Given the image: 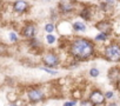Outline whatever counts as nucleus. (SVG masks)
<instances>
[{
	"instance_id": "nucleus-1",
	"label": "nucleus",
	"mask_w": 120,
	"mask_h": 106,
	"mask_svg": "<svg viewBox=\"0 0 120 106\" xmlns=\"http://www.w3.org/2000/svg\"><path fill=\"white\" fill-rule=\"evenodd\" d=\"M68 52L72 58L77 61H85L92 58L95 53V45L87 38H74L68 47Z\"/></svg>"
},
{
	"instance_id": "nucleus-2",
	"label": "nucleus",
	"mask_w": 120,
	"mask_h": 106,
	"mask_svg": "<svg viewBox=\"0 0 120 106\" xmlns=\"http://www.w3.org/2000/svg\"><path fill=\"white\" fill-rule=\"evenodd\" d=\"M104 57L106 60L112 63H120V44L118 41H113L105 47Z\"/></svg>"
},
{
	"instance_id": "nucleus-3",
	"label": "nucleus",
	"mask_w": 120,
	"mask_h": 106,
	"mask_svg": "<svg viewBox=\"0 0 120 106\" xmlns=\"http://www.w3.org/2000/svg\"><path fill=\"white\" fill-rule=\"evenodd\" d=\"M26 93H27L28 101L32 102V104H38V102H40V101H42V100L46 99V95H45L44 91L40 87H38V86H31V87H28V90H27Z\"/></svg>"
},
{
	"instance_id": "nucleus-4",
	"label": "nucleus",
	"mask_w": 120,
	"mask_h": 106,
	"mask_svg": "<svg viewBox=\"0 0 120 106\" xmlns=\"http://www.w3.org/2000/svg\"><path fill=\"white\" fill-rule=\"evenodd\" d=\"M41 61L45 65V67H56L60 63V59H59V56L55 52L49 51V52H46L42 56Z\"/></svg>"
},
{
	"instance_id": "nucleus-5",
	"label": "nucleus",
	"mask_w": 120,
	"mask_h": 106,
	"mask_svg": "<svg viewBox=\"0 0 120 106\" xmlns=\"http://www.w3.org/2000/svg\"><path fill=\"white\" fill-rule=\"evenodd\" d=\"M88 100L94 105V106H100V105H104L106 102V99H105V94L99 88H93L91 92H90V95H88Z\"/></svg>"
},
{
	"instance_id": "nucleus-6",
	"label": "nucleus",
	"mask_w": 120,
	"mask_h": 106,
	"mask_svg": "<svg viewBox=\"0 0 120 106\" xmlns=\"http://www.w3.org/2000/svg\"><path fill=\"white\" fill-rule=\"evenodd\" d=\"M95 28L98 31H100V33H104V34L109 35L112 33L113 26H112L111 21H108V20H101V21H98L95 24Z\"/></svg>"
},
{
	"instance_id": "nucleus-7",
	"label": "nucleus",
	"mask_w": 120,
	"mask_h": 106,
	"mask_svg": "<svg viewBox=\"0 0 120 106\" xmlns=\"http://www.w3.org/2000/svg\"><path fill=\"white\" fill-rule=\"evenodd\" d=\"M108 80L113 85H119L120 84V66H114L111 67L108 71Z\"/></svg>"
},
{
	"instance_id": "nucleus-8",
	"label": "nucleus",
	"mask_w": 120,
	"mask_h": 106,
	"mask_svg": "<svg viewBox=\"0 0 120 106\" xmlns=\"http://www.w3.org/2000/svg\"><path fill=\"white\" fill-rule=\"evenodd\" d=\"M22 35L27 39H32L34 38V35L37 34V25L34 23H27L24 28H22Z\"/></svg>"
},
{
	"instance_id": "nucleus-9",
	"label": "nucleus",
	"mask_w": 120,
	"mask_h": 106,
	"mask_svg": "<svg viewBox=\"0 0 120 106\" xmlns=\"http://www.w3.org/2000/svg\"><path fill=\"white\" fill-rule=\"evenodd\" d=\"M75 8V4L72 0H60L59 1V10L61 13H71Z\"/></svg>"
},
{
	"instance_id": "nucleus-10",
	"label": "nucleus",
	"mask_w": 120,
	"mask_h": 106,
	"mask_svg": "<svg viewBox=\"0 0 120 106\" xmlns=\"http://www.w3.org/2000/svg\"><path fill=\"white\" fill-rule=\"evenodd\" d=\"M28 10V4L25 1V0H17V1H14L13 4V11L15 13H26Z\"/></svg>"
},
{
	"instance_id": "nucleus-11",
	"label": "nucleus",
	"mask_w": 120,
	"mask_h": 106,
	"mask_svg": "<svg viewBox=\"0 0 120 106\" xmlns=\"http://www.w3.org/2000/svg\"><path fill=\"white\" fill-rule=\"evenodd\" d=\"M73 30L77 31V32H85L86 25L82 21H75V23H73Z\"/></svg>"
},
{
	"instance_id": "nucleus-12",
	"label": "nucleus",
	"mask_w": 120,
	"mask_h": 106,
	"mask_svg": "<svg viewBox=\"0 0 120 106\" xmlns=\"http://www.w3.org/2000/svg\"><path fill=\"white\" fill-rule=\"evenodd\" d=\"M91 14H92L91 10H90L88 7H85V8L81 11V13H80V17H81L84 20H90V19H91Z\"/></svg>"
},
{
	"instance_id": "nucleus-13",
	"label": "nucleus",
	"mask_w": 120,
	"mask_h": 106,
	"mask_svg": "<svg viewBox=\"0 0 120 106\" xmlns=\"http://www.w3.org/2000/svg\"><path fill=\"white\" fill-rule=\"evenodd\" d=\"M88 74H90V77H91V78H98V77H99V74H100V71H99L97 67H92V68L90 70Z\"/></svg>"
},
{
	"instance_id": "nucleus-14",
	"label": "nucleus",
	"mask_w": 120,
	"mask_h": 106,
	"mask_svg": "<svg viewBox=\"0 0 120 106\" xmlns=\"http://www.w3.org/2000/svg\"><path fill=\"white\" fill-rule=\"evenodd\" d=\"M55 30V26H54V24H52V23H48V24H46L45 25V31L47 32V33H52L53 31Z\"/></svg>"
},
{
	"instance_id": "nucleus-15",
	"label": "nucleus",
	"mask_w": 120,
	"mask_h": 106,
	"mask_svg": "<svg viewBox=\"0 0 120 106\" xmlns=\"http://www.w3.org/2000/svg\"><path fill=\"white\" fill-rule=\"evenodd\" d=\"M107 39H108V35H107V34H104V33H99V34L95 37V40H97V41H101V42L106 41Z\"/></svg>"
},
{
	"instance_id": "nucleus-16",
	"label": "nucleus",
	"mask_w": 120,
	"mask_h": 106,
	"mask_svg": "<svg viewBox=\"0 0 120 106\" xmlns=\"http://www.w3.org/2000/svg\"><path fill=\"white\" fill-rule=\"evenodd\" d=\"M104 94H105V99H106V100H112V99L115 97V92H114V91H107V92H105Z\"/></svg>"
},
{
	"instance_id": "nucleus-17",
	"label": "nucleus",
	"mask_w": 120,
	"mask_h": 106,
	"mask_svg": "<svg viewBox=\"0 0 120 106\" xmlns=\"http://www.w3.org/2000/svg\"><path fill=\"white\" fill-rule=\"evenodd\" d=\"M40 68H41L42 71L47 72V73H48V74H51V76H56V74H58V72H56L55 70H51L49 67H45V66H44V67H40Z\"/></svg>"
},
{
	"instance_id": "nucleus-18",
	"label": "nucleus",
	"mask_w": 120,
	"mask_h": 106,
	"mask_svg": "<svg viewBox=\"0 0 120 106\" xmlns=\"http://www.w3.org/2000/svg\"><path fill=\"white\" fill-rule=\"evenodd\" d=\"M46 40H47V42H48V44H54L56 39H55V37H54V35H52V34H48V35L46 37Z\"/></svg>"
},
{
	"instance_id": "nucleus-19",
	"label": "nucleus",
	"mask_w": 120,
	"mask_h": 106,
	"mask_svg": "<svg viewBox=\"0 0 120 106\" xmlns=\"http://www.w3.org/2000/svg\"><path fill=\"white\" fill-rule=\"evenodd\" d=\"M80 106H94L88 99H84V100H81L80 101Z\"/></svg>"
},
{
	"instance_id": "nucleus-20",
	"label": "nucleus",
	"mask_w": 120,
	"mask_h": 106,
	"mask_svg": "<svg viewBox=\"0 0 120 106\" xmlns=\"http://www.w3.org/2000/svg\"><path fill=\"white\" fill-rule=\"evenodd\" d=\"M77 105V100H70V101H65L63 106H75Z\"/></svg>"
},
{
	"instance_id": "nucleus-21",
	"label": "nucleus",
	"mask_w": 120,
	"mask_h": 106,
	"mask_svg": "<svg viewBox=\"0 0 120 106\" xmlns=\"http://www.w3.org/2000/svg\"><path fill=\"white\" fill-rule=\"evenodd\" d=\"M10 39H11V41H13V42H15V41L18 40V37L15 35V33H13V32H11V33H10Z\"/></svg>"
},
{
	"instance_id": "nucleus-22",
	"label": "nucleus",
	"mask_w": 120,
	"mask_h": 106,
	"mask_svg": "<svg viewBox=\"0 0 120 106\" xmlns=\"http://www.w3.org/2000/svg\"><path fill=\"white\" fill-rule=\"evenodd\" d=\"M115 1H116V0H104L102 3H105V4H107V5H109V6H114Z\"/></svg>"
},
{
	"instance_id": "nucleus-23",
	"label": "nucleus",
	"mask_w": 120,
	"mask_h": 106,
	"mask_svg": "<svg viewBox=\"0 0 120 106\" xmlns=\"http://www.w3.org/2000/svg\"><path fill=\"white\" fill-rule=\"evenodd\" d=\"M107 106H118V104H116L115 101H112V102H109Z\"/></svg>"
},
{
	"instance_id": "nucleus-24",
	"label": "nucleus",
	"mask_w": 120,
	"mask_h": 106,
	"mask_svg": "<svg viewBox=\"0 0 120 106\" xmlns=\"http://www.w3.org/2000/svg\"><path fill=\"white\" fill-rule=\"evenodd\" d=\"M8 106H19L18 104H11V105H8Z\"/></svg>"
}]
</instances>
